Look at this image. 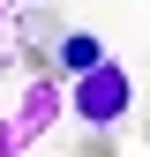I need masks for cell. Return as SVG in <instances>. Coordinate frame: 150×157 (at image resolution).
<instances>
[{"mask_svg": "<svg viewBox=\"0 0 150 157\" xmlns=\"http://www.w3.org/2000/svg\"><path fill=\"white\" fill-rule=\"evenodd\" d=\"M68 112H75L90 135L120 127L128 112H135V75H128L120 60H98L90 75H75V82H68Z\"/></svg>", "mask_w": 150, "mask_h": 157, "instance_id": "obj_1", "label": "cell"}, {"mask_svg": "<svg viewBox=\"0 0 150 157\" xmlns=\"http://www.w3.org/2000/svg\"><path fill=\"white\" fill-rule=\"evenodd\" d=\"M60 112H68V82H53V75L38 67L30 82H23V97H15V112H8V120H15V135H23V142L38 150L53 127H60Z\"/></svg>", "mask_w": 150, "mask_h": 157, "instance_id": "obj_2", "label": "cell"}, {"mask_svg": "<svg viewBox=\"0 0 150 157\" xmlns=\"http://www.w3.org/2000/svg\"><path fill=\"white\" fill-rule=\"evenodd\" d=\"M53 60H60V75L75 82V75H90L98 60H112V52H105L98 30H60V37H53Z\"/></svg>", "mask_w": 150, "mask_h": 157, "instance_id": "obj_3", "label": "cell"}, {"mask_svg": "<svg viewBox=\"0 0 150 157\" xmlns=\"http://www.w3.org/2000/svg\"><path fill=\"white\" fill-rule=\"evenodd\" d=\"M0 157H30V142L15 135V120H8V112H0Z\"/></svg>", "mask_w": 150, "mask_h": 157, "instance_id": "obj_4", "label": "cell"}, {"mask_svg": "<svg viewBox=\"0 0 150 157\" xmlns=\"http://www.w3.org/2000/svg\"><path fill=\"white\" fill-rule=\"evenodd\" d=\"M8 52H15V8L0 0V60H8Z\"/></svg>", "mask_w": 150, "mask_h": 157, "instance_id": "obj_5", "label": "cell"}, {"mask_svg": "<svg viewBox=\"0 0 150 157\" xmlns=\"http://www.w3.org/2000/svg\"><path fill=\"white\" fill-rule=\"evenodd\" d=\"M75 157H112V142H105V135H90V142L75 150Z\"/></svg>", "mask_w": 150, "mask_h": 157, "instance_id": "obj_6", "label": "cell"}, {"mask_svg": "<svg viewBox=\"0 0 150 157\" xmlns=\"http://www.w3.org/2000/svg\"><path fill=\"white\" fill-rule=\"evenodd\" d=\"M8 8H45V0H8Z\"/></svg>", "mask_w": 150, "mask_h": 157, "instance_id": "obj_7", "label": "cell"}, {"mask_svg": "<svg viewBox=\"0 0 150 157\" xmlns=\"http://www.w3.org/2000/svg\"><path fill=\"white\" fill-rule=\"evenodd\" d=\"M143 135H150V112H143Z\"/></svg>", "mask_w": 150, "mask_h": 157, "instance_id": "obj_8", "label": "cell"}]
</instances>
